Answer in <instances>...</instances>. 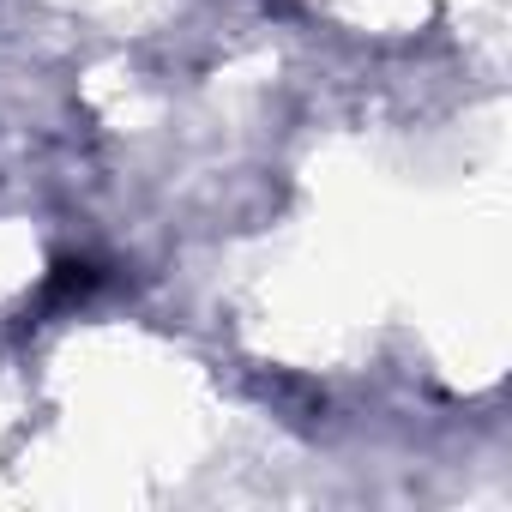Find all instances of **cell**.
Wrapping results in <instances>:
<instances>
[{
  "label": "cell",
  "mask_w": 512,
  "mask_h": 512,
  "mask_svg": "<svg viewBox=\"0 0 512 512\" xmlns=\"http://www.w3.org/2000/svg\"><path fill=\"white\" fill-rule=\"evenodd\" d=\"M97 284H103V272H97L91 260H61V266L49 272V284H43V308H73V302H85Z\"/></svg>",
  "instance_id": "cell-1"
}]
</instances>
